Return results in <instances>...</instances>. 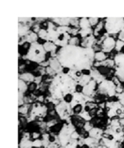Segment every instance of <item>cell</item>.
I'll list each match as a JSON object with an SVG mask.
<instances>
[{
	"label": "cell",
	"mask_w": 124,
	"mask_h": 148,
	"mask_svg": "<svg viewBox=\"0 0 124 148\" xmlns=\"http://www.w3.org/2000/svg\"><path fill=\"white\" fill-rule=\"evenodd\" d=\"M71 35L69 32H65V33H61L60 34L58 38L56 39V40L55 41V45L56 46H60L61 48L65 47L67 45H69L70 40H71Z\"/></svg>",
	"instance_id": "11"
},
{
	"label": "cell",
	"mask_w": 124,
	"mask_h": 148,
	"mask_svg": "<svg viewBox=\"0 0 124 148\" xmlns=\"http://www.w3.org/2000/svg\"><path fill=\"white\" fill-rule=\"evenodd\" d=\"M46 55V51L45 50L44 46L42 44L37 41L31 44V46L27 51L26 57L32 62L41 64L45 61Z\"/></svg>",
	"instance_id": "3"
},
{
	"label": "cell",
	"mask_w": 124,
	"mask_h": 148,
	"mask_svg": "<svg viewBox=\"0 0 124 148\" xmlns=\"http://www.w3.org/2000/svg\"><path fill=\"white\" fill-rule=\"evenodd\" d=\"M28 32H29V30H28V27H26V26H24L23 25V27L20 25V27H19V36H25V35H27L28 34Z\"/></svg>",
	"instance_id": "32"
},
{
	"label": "cell",
	"mask_w": 124,
	"mask_h": 148,
	"mask_svg": "<svg viewBox=\"0 0 124 148\" xmlns=\"http://www.w3.org/2000/svg\"><path fill=\"white\" fill-rule=\"evenodd\" d=\"M95 41H96V38L93 35V36L88 37L86 39H84V41L82 42V47L93 48Z\"/></svg>",
	"instance_id": "19"
},
{
	"label": "cell",
	"mask_w": 124,
	"mask_h": 148,
	"mask_svg": "<svg viewBox=\"0 0 124 148\" xmlns=\"http://www.w3.org/2000/svg\"><path fill=\"white\" fill-rule=\"evenodd\" d=\"M123 92H124V88H123Z\"/></svg>",
	"instance_id": "46"
},
{
	"label": "cell",
	"mask_w": 124,
	"mask_h": 148,
	"mask_svg": "<svg viewBox=\"0 0 124 148\" xmlns=\"http://www.w3.org/2000/svg\"><path fill=\"white\" fill-rule=\"evenodd\" d=\"M73 99H74V94L70 93V94L65 95L62 101H64L65 102H66V103H68V104H71L72 101H73Z\"/></svg>",
	"instance_id": "31"
},
{
	"label": "cell",
	"mask_w": 124,
	"mask_h": 148,
	"mask_svg": "<svg viewBox=\"0 0 124 148\" xmlns=\"http://www.w3.org/2000/svg\"><path fill=\"white\" fill-rule=\"evenodd\" d=\"M76 131V127L72 123H65L60 128V131L58 135V141L62 147H65L70 140L72 139L73 132Z\"/></svg>",
	"instance_id": "5"
},
{
	"label": "cell",
	"mask_w": 124,
	"mask_h": 148,
	"mask_svg": "<svg viewBox=\"0 0 124 148\" xmlns=\"http://www.w3.org/2000/svg\"><path fill=\"white\" fill-rule=\"evenodd\" d=\"M38 34L37 33H35V32H30L29 34H28V36H27V42L29 43H34V42H37V38H38Z\"/></svg>",
	"instance_id": "27"
},
{
	"label": "cell",
	"mask_w": 124,
	"mask_h": 148,
	"mask_svg": "<svg viewBox=\"0 0 124 148\" xmlns=\"http://www.w3.org/2000/svg\"><path fill=\"white\" fill-rule=\"evenodd\" d=\"M46 73H47L48 74H50V75H54V74H56V73H55L54 70L51 69V68L50 66L46 67Z\"/></svg>",
	"instance_id": "40"
},
{
	"label": "cell",
	"mask_w": 124,
	"mask_h": 148,
	"mask_svg": "<svg viewBox=\"0 0 124 148\" xmlns=\"http://www.w3.org/2000/svg\"><path fill=\"white\" fill-rule=\"evenodd\" d=\"M117 86L113 82V81H108V80H104L100 84H98V90L100 94H103L109 96V97H113L116 95L117 91Z\"/></svg>",
	"instance_id": "6"
},
{
	"label": "cell",
	"mask_w": 124,
	"mask_h": 148,
	"mask_svg": "<svg viewBox=\"0 0 124 148\" xmlns=\"http://www.w3.org/2000/svg\"><path fill=\"white\" fill-rule=\"evenodd\" d=\"M91 101L90 97H88L86 95H85L83 93H79V92H75L74 93V99L72 103L70 104L71 107H75L77 105H82V106H85L88 102Z\"/></svg>",
	"instance_id": "10"
},
{
	"label": "cell",
	"mask_w": 124,
	"mask_h": 148,
	"mask_svg": "<svg viewBox=\"0 0 124 148\" xmlns=\"http://www.w3.org/2000/svg\"><path fill=\"white\" fill-rule=\"evenodd\" d=\"M92 80L91 76H85V75H83L82 77H81L80 79L78 80L77 82H76V83L77 85H80L81 86H86L90 81Z\"/></svg>",
	"instance_id": "21"
},
{
	"label": "cell",
	"mask_w": 124,
	"mask_h": 148,
	"mask_svg": "<svg viewBox=\"0 0 124 148\" xmlns=\"http://www.w3.org/2000/svg\"><path fill=\"white\" fill-rule=\"evenodd\" d=\"M19 113L21 114H23V115L27 114V113H28V108H27V106H24V105L22 106H20L19 107Z\"/></svg>",
	"instance_id": "36"
},
{
	"label": "cell",
	"mask_w": 124,
	"mask_h": 148,
	"mask_svg": "<svg viewBox=\"0 0 124 148\" xmlns=\"http://www.w3.org/2000/svg\"><path fill=\"white\" fill-rule=\"evenodd\" d=\"M49 63H50V67L54 70L55 72L56 73V74L62 73L63 66L60 63L59 59L57 58V57H54V58H51L49 60Z\"/></svg>",
	"instance_id": "14"
},
{
	"label": "cell",
	"mask_w": 124,
	"mask_h": 148,
	"mask_svg": "<svg viewBox=\"0 0 124 148\" xmlns=\"http://www.w3.org/2000/svg\"><path fill=\"white\" fill-rule=\"evenodd\" d=\"M31 136H32V138H34L35 140H37V139H39L40 133H38V132H33V133L31 134Z\"/></svg>",
	"instance_id": "41"
},
{
	"label": "cell",
	"mask_w": 124,
	"mask_h": 148,
	"mask_svg": "<svg viewBox=\"0 0 124 148\" xmlns=\"http://www.w3.org/2000/svg\"><path fill=\"white\" fill-rule=\"evenodd\" d=\"M37 101H40V102L43 101H44V97H43V96H42V95H41V96H39V97L37 98Z\"/></svg>",
	"instance_id": "43"
},
{
	"label": "cell",
	"mask_w": 124,
	"mask_h": 148,
	"mask_svg": "<svg viewBox=\"0 0 124 148\" xmlns=\"http://www.w3.org/2000/svg\"><path fill=\"white\" fill-rule=\"evenodd\" d=\"M52 21L60 25V27H68V25L70 23L71 19L70 18H53Z\"/></svg>",
	"instance_id": "20"
},
{
	"label": "cell",
	"mask_w": 124,
	"mask_h": 148,
	"mask_svg": "<svg viewBox=\"0 0 124 148\" xmlns=\"http://www.w3.org/2000/svg\"><path fill=\"white\" fill-rule=\"evenodd\" d=\"M59 148H65V147H62V146H61V147H60Z\"/></svg>",
	"instance_id": "45"
},
{
	"label": "cell",
	"mask_w": 124,
	"mask_h": 148,
	"mask_svg": "<svg viewBox=\"0 0 124 148\" xmlns=\"http://www.w3.org/2000/svg\"><path fill=\"white\" fill-rule=\"evenodd\" d=\"M77 83L69 75L63 73L56 74L49 86L51 97L55 100L62 101L67 94H74L76 92Z\"/></svg>",
	"instance_id": "2"
},
{
	"label": "cell",
	"mask_w": 124,
	"mask_h": 148,
	"mask_svg": "<svg viewBox=\"0 0 124 148\" xmlns=\"http://www.w3.org/2000/svg\"><path fill=\"white\" fill-rule=\"evenodd\" d=\"M55 110L57 113L58 116L60 118V119H63V120L68 119L71 115V114L73 113L70 104H68L64 101H61L60 102V104L55 106Z\"/></svg>",
	"instance_id": "7"
},
{
	"label": "cell",
	"mask_w": 124,
	"mask_h": 148,
	"mask_svg": "<svg viewBox=\"0 0 124 148\" xmlns=\"http://www.w3.org/2000/svg\"><path fill=\"white\" fill-rule=\"evenodd\" d=\"M97 82L92 79L86 86H85L83 87V91H82V93L85 95L88 96V97H90V96H92V95L94 94L95 90H96V88H97Z\"/></svg>",
	"instance_id": "13"
},
{
	"label": "cell",
	"mask_w": 124,
	"mask_h": 148,
	"mask_svg": "<svg viewBox=\"0 0 124 148\" xmlns=\"http://www.w3.org/2000/svg\"><path fill=\"white\" fill-rule=\"evenodd\" d=\"M20 79L24 81V82H33L35 80V77L33 74L31 73H23L22 75H20Z\"/></svg>",
	"instance_id": "26"
},
{
	"label": "cell",
	"mask_w": 124,
	"mask_h": 148,
	"mask_svg": "<svg viewBox=\"0 0 124 148\" xmlns=\"http://www.w3.org/2000/svg\"><path fill=\"white\" fill-rule=\"evenodd\" d=\"M116 47V41L113 37L107 36L102 43V50L104 53H109Z\"/></svg>",
	"instance_id": "12"
},
{
	"label": "cell",
	"mask_w": 124,
	"mask_h": 148,
	"mask_svg": "<svg viewBox=\"0 0 124 148\" xmlns=\"http://www.w3.org/2000/svg\"><path fill=\"white\" fill-rule=\"evenodd\" d=\"M44 49L47 52H50L52 54V58L55 57H57V53H55V51H56V49H57V46L55 45L54 42H51V41H46L45 44L43 45Z\"/></svg>",
	"instance_id": "16"
},
{
	"label": "cell",
	"mask_w": 124,
	"mask_h": 148,
	"mask_svg": "<svg viewBox=\"0 0 124 148\" xmlns=\"http://www.w3.org/2000/svg\"><path fill=\"white\" fill-rule=\"evenodd\" d=\"M113 60L115 63V76L120 81L124 82V54H117Z\"/></svg>",
	"instance_id": "8"
},
{
	"label": "cell",
	"mask_w": 124,
	"mask_h": 148,
	"mask_svg": "<svg viewBox=\"0 0 124 148\" xmlns=\"http://www.w3.org/2000/svg\"><path fill=\"white\" fill-rule=\"evenodd\" d=\"M104 134V131L99 128V127H93L91 130L89 132V137L97 139V140H102Z\"/></svg>",
	"instance_id": "15"
},
{
	"label": "cell",
	"mask_w": 124,
	"mask_h": 148,
	"mask_svg": "<svg viewBox=\"0 0 124 148\" xmlns=\"http://www.w3.org/2000/svg\"><path fill=\"white\" fill-rule=\"evenodd\" d=\"M89 20L91 26H96L97 27V25L99 23V19L97 17L96 18L95 17H90V18H89Z\"/></svg>",
	"instance_id": "37"
},
{
	"label": "cell",
	"mask_w": 124,
	"mask_h": 148,
	"mask_svg": "<svg viewBox=\"0 0 124 148\" xmlns=\"http://www.w3.org/2000/svg\"><path fill=\"white\" fill-rule=\"evenodd\" d=\"M100 141L93 138H90V137H87V138H85V144L88 147L96 148L100 145V143H99Z\"/></svg>",
	"instance_id": "18"
},
{
	"label": "cell",
	"mask_w": 124,
	"mask_h": 148,
	"mask_svg": "<svg viewBox=\"0 0 124 148\" xmlns=\"http://www.w3.org/2000/svg\"><path fill=\"white\" fill-rule=\"evenodd\" d=\"M123 47H124V42L123 41V40H118L116 42V47H115V49H117V51L120 52V50H121V49H122Z\"/></svg>",
	"instance_id": "34"
},
{
	"label": "cell",
	"mask_w": 124,
	"mask_h": 148,
	"mask_svg": "<svg viewBox=\"0 0 124 148\" xmlns=\"http://www.w3.org/2000/svg\"><path fill=\"white\" fill-rule=\"evenodd\" d=\"M118 102L122 106H124V92L118 94Z\"/></svg>",
	"instance_id": "39"
},
{
	"label": "cell",
	"mask_w": 124,
	"mask_h": 148,
	"mask_svg": "<svg viewBox=\"0 0 124 148\" xmlns=\"http://www.w3.org/2000/svg\"><path fill=\"white\" fill-rule=\"evenodd\" d=\"M104 28L108 34L120 33L124 29V18L108 17L106 19Z\"/></svg>",
	"instance_id": "4"
},
{
	"label": "cell",
	"mask_w": 124,
	"mask_h": 148,
	"mask_svg": "<svg viewBox=\"0 0 124 148\" xmlns=\"http://www.w3.org/2000/svg\"><path fill=\"white\" fill-rule=\"evenodd\" d=\"M79 146V140H76V139H71L68 144L65 147V148H77Z\"/></svg>",
	"instance_id": "29"
},
{
	"label": "cell",
	"mask_w": 124,
	"mask_h": 148,
	"mask_svg": "<svg viewBox=\"0 0 124 148\" xmlns=\"http://www.w3.org/2000/svg\"><path fill=\"white\" fill-rule=\"evenodd\" d=\"M94 59L97 60L98 62H99V63H102L103 61L107 60V55H106V53H104V52H103V51H98V52L95 53Z\"/></svg>",
	"instance_id": "24"
},
{
	"label": "cell",
	"mask_w": 124,
	"mask_h": 148,
	"mask_svg": "<svg viewBox=\"0 0 124 148\" xmlns=\"http://www.w3.org/2000/svg\"><path fill=\"white\" fill-rule=\"evenodd\" d=\"M47 112V107L45 105H42L40 102L35 103L33 106L31 111V119H42L46 116Z\"/></svg>",
	"instance_id": "9"
},
{
	"label": "cell",
	"mask_w": 124,
	"mask_h": 148,
	"mask_svg": "<svg viewBox=\"0 0 124 148\" xmlns=\"http://www.w3.org/2000/svg\"><path fill=\"white\" fill-rule=\"evenodd\" d=\"M118 40H123L124 42V29L122 31V32L119 33V36H118Z\"/></svg>",
	"instance_id": "42"
},
{
	"label": "cell",
	"mask_w": 124,
	"mask_h": 148,
	"mask_svg": "<svg viewBox=\"0 0 124 148\" xmlns=\"http://www.w3.org/2000/svg\"><path fill=\"white\" fill-rule=\"evenodd\" d=\"M28 86L26 84V82L22 80L19 79V93H24L27 90Z\"/></svg>",
	"instance_id": "28"
},
{
	"label": "cell",
	"mask_w": 124,
	"mask_h": 148,
	"mask_svg": "<svg viewBox=\"0 0 124 148\" xmlns=\"http://www.w3.org/2000/svg\"><path fill=\"white\" fill-rule=\"evenodd\" d=\"M101 142L103 143H100V144L105 145L108 148H120V143L115 140H109L108 138H103Z\"/></svg>",
	"instance_id": "17"
},
{
	"label": "cell",
	"mask_w": 124,
	"mask_h": 148,
	"mask_svg": "<svg viewBox=\"0 0 124 148\" xmlns=\"http://www.w3.org/2000/svg\"><path fill=\"white\" fill-rule=\"evenodd\" d=\"M33 141L31 139H22L19 143V148H33Z\"/></svg>",
	"instance_id": "23"
},
{
	"label": "cell",
	"mask_w": 124,
	"mask_h": 148,
	"mask_svg": "<svg viewBox=\"0 0 124 148\" xmlns=\"http://www.w3.org/2000/svg\"><path fill=\"white\" fill-rule=\"evenodd\" d=\"M93 127H94V126L92 125L89 122H86V123H85V125H84V129H85V131L88 132H89V131L91 130Z\"/></svg>",
	"instance_id": "38"
},
{
	"label": "cell",
	"mask_w": 124,
	"mask_h": 148,
	"mask_svg": "<svg viewBox=\"0 0 124 148\" xmlns=\"http://www.w3.org/2000/svg\"><path fill=\"white\" fill-rule=\"evenodd\" d=\"M80 35L83 39H86L88 37L94 35V32L92 30V28L89 29H85V30H80Z\"/></svg>",
	"instance_id": "25"
},
{
	"label": "cell",
	"mask_w": 124,
	"mask_h": 148,
	"mask_svg": "<svg viewBox=\"0 0 124 148\" xmlns=\"http://www.w3.org/2000/svg\"><path fill=\"white\" fill-rule=\"evenodd\" d=\"M95 52L93 48L67 45L61 48L57 53V58L63 68H69L72 71L91 69Z\"/></svg>",
	"instance_id": "1"
},
{
	"label": "cell",
	"mask_w": 124,
	"mask_h": 148,
	"mask_svg": "<svg viewBox=\"0 0 124 148\" xmlns=\"http://www.w3.org/2000/svg\"><path fill=\"white\" fill-rule=\"evenodd\" d=\"M96 148H108V147H107L105 145H103V144H100V145H99L98 147H97Z\"/></svg>",
	"instance_id": "44"
},
{
	"label": "cell",
	"mask_w": 124,
	"mask_h": 148,
	"mask_svg": "<svg viewBox=\"0 0 124 148\" xmlns=\"http://www.w3.org/2000/svg\"><path fill=\"white\" fill-rule=\"evenodd\" d=\"M79 44H80V40L77 37H72L69 43L70 45H76V46H79Z\"/></svg>",
	"instance_id": "35"
},
{
	"label": "cell",
	"mask_w": 124,
	"mask_h": 148,
	"mask_svg": "<svg viewBox=\"0 0 124 148\" xmlns=\"http://www.w3.org/2000/svg\"><path fill=\"white\" fill-rule=\"evenodd\" d=\"M79 25L80 27L81 30H85V29H89V28H91V25H90V22L89 18L87 17H83L81 18L80 21H79Z\"/></svg>",
	"instance_id": "22"
},
{
	"label": "cell",
	"mask_w": 124,
	"mask_h": 148,
	"mask_svg": "<svg viewBox=\"0 0 124 148\" xmlns=\"http://www.w3.org/2000/svg\"><path fill=\"white\" fill-rule=\"evenodd\" d=\"M33 147L37 148H42L43 147V143H42V140L41 139H37L33 141Z\"/></svg>",
	"instance_id": "33"
},
{
	"label": "cell",
	"mask_w": 124,
	"mask_h": 148,
	"mask_svg": "<svg viewBox=\"0 0 124 148\" xmlns=\"http://www.w3.org/2000/svg\"><path fill=\"white\" fill-rule=\"evenodd\" d=\"M80 117L83 120H85V121L86 122L90 121L92 119V118H93V117L90 115V114H89V112H86V111H84L83 113H81L80 114Z\"/></svg>",
	"instance_id": "30"
}]
</instances>
